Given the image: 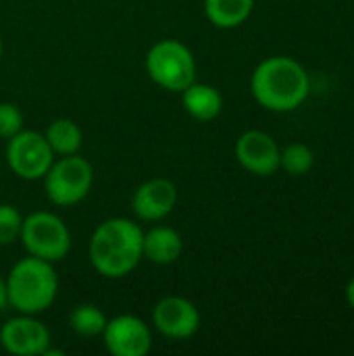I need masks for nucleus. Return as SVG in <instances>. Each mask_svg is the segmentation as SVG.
Returning a JSON list of instances; mask_svg holds the SVG:
<instances>
[{
  "instance_id": "nucleus-1",
  "label": "nucleus",
  "mask_w": 354,
  "mask_h": 356,
  "mask_svg": "<svg viewBox=\"0 0 354 356\" xmlns=\"http://www.w3.org/2000/svg\"><path fill=\"white\" fill-rule=\"evenodd\" d=\"M144 232L136 221L115 217L102 221L90 238V263L102 277L121 280L142 261Z\"/></svg>"
},
{
  "instance_id": "nucleus-2",
  "label": "nucleus",
  "mask_w": 354,
  "mask_h": 356,
  "mask_svg": "<svg viewBox=\"0 0 354 356\" xmlns=\"http://www.w3.org/2000/svg\"><path fill=\"white\" fill-rule=\"evenodd\" d=\"M250 90L263 108L286 113L307 100L311 81L298 60L290 56H269L257 65L250 77Z\"/></svg>"
},
{
  "instance_id": "nucleus-3",
  "label": "nucleus",
  "mask_w": 354,
  "mask_h": 356,
  "mask_svg": "<svg viewBox=\"0 0 354 356\" xmlns=\"http://www.w3.org/2000/svg\"><path fill=\"white\" fill-rule=\"evenodd\" d=\"M52 265L31 254L15 263L6 275L8 307L25 315H38L52 307L58 294V275Z\"/></svg>"
},
{
  "instance_id": "nucleus-4",
  "label": "nucleus",
  "mask_w": 354,
  "mask_h": 356,
  "mask_svg": "<svg viewBox=\"0 0 354 356\" xmlns=\"http://www.w3.org/2000/svg\"><path fill=\"white\" fill-rule=\"evenodd\" d=\"M148 77L163 90L184 92L196 79V60L192 50L179 40L156 42L144 60Z\"/></svg>"
},
{
  "instance_id": "nucleus-5",
  "label": "nucleus",
  "mask_w": 354,
  "mask_h": 356,
  "mask_svg": "<svg viewBox=\"0 0 354 356\" xmlns=\"http://www.w3.org/2000/svg\"><path fill=\"white\" fill-rule=\"evenodd\" d=\"M94 184L92 165L79 154H67L52 161L44 175L46 198L56 207H73L81 202Z\"/></svg>"
},
{
  "instance_id": "nucleus-6",
  "label": "nucleus",
  "mask_w": 354,
  "mask_h": 356,
  "mask_svg": "<svg viewBox=\"0 0 354 356\" xmlns=\"http://www.w3.org/2000/svg\"><path fill=\"white\" fill-rule=\"evenodd\" d=\"M21 244L31 257L48 263L63 261L71 250V234L65 221L50 211H35L23 217Z\"/></svg>"
},
{
  "instance_id": "nucleus-7",
  "label": "nucleus",
  "mask_w": 354,
  "mask_h": 356,
  "mask_svg": "<svg viewBox=\"0 0 354 356\" xmlns=\"http://www.w3.org/2000/svg\"><path fill=\"white\" fill-rule=\"evenodd\" d=\"M54 161V152L48 146L44 134L21 129L6 140V163L10 171L27 181L44 179Z\"/></svg>"
},
{
  "instance_id": "nucleus-8",
  "label": "nucleus",
  "mask_w": 354,
  "mask_h": 356,
  "mask_svg": "<svg viewBox=\"0 0 354 356\" xmlns=\"http://www.w3.org/2000/svg\"><path fill=\"white\" fill-rule=\"evenodd\" d=\"M113 356H146L152 348V332L136 315H117L106 321L100 334Z\"/></svg>"
},
{
  "instance_id": "nucleus-9",
  "label": "nucleus",
  "mask_w": 354,
  "mask_h": 356,
  "mask_svg": "<svg viewBox=\"0 0 354 356\" xmlns=\"http://www.w3.org/2000/svg\"><path fill=\"white\" fill-rule=\"evenodd\" d=\"M152 325L169 340H188L200 327V313L188 298L165 296L152 309Z\"/></svg>"
},
{
  "instance_id": "nucleus-10",
  "label": "nucleus",
  "mask_w": 354,
  "mask_h": 356,
  "mask_svg": "<svg viewBox=\"0 0 354 356\" xmlns=\"http://www.w3.org/2000/svg\"><path fill=\"white\" fill-rule=\"evenodd\" d=\"M0 346L8 355L42 356L50 346V332L33 315L19 313L0 327Z\"/></svg>"
},
{
  "instance_id": "nucleus-11",
  "label": "nucleus",
  "mask_w": 354,
  "mask_h": 356,
  "mask_svg": "<svg viewBox=\"0 0 354 356\" xmlns=\"http://www.w3.org/2000/svg\"><path fill=\"white\" fill-rule=\"evenodd\" d=\"M280 152L277 142L261 129L244 131L236 142V161L261 177L273 175L280 169Z\"/></svg>"
},
{
  "instance_id": "nucleus-12",
  "label": "nucleus",
  "mask_w": 354,
  "mask_h": 356,
  "mask_svg": "<svg viewBox=\"0 0 354 356\" xmlns=\"http://www.w3.org/2000/svg\"><path fill=\"white\" fill-rule=\"evenodd\" d=\"M177 202V188L167 177H152L138 186L131 198V211L142 221H161L165 219Z\"/></svg>"
},
{
  "instance_id": "nucleus-13",
  "label": "nucleus",
  "mask_w": 354,
  "mask_h": 356,
  "mask_svg": "<svg viewBox=\"0 0 354 356\" xmlns=\"http://www.w3.org/2000/svg\"><path fill=\"white\" fill-rule=\"evenodd\" d=\"M184 252V240L177 229L167 225H156L142 238V259L156 265H171Z\"/></svg>"
},
{
  "instance_id": "nucleus-14",
  "label": "nucleus",
  "mask_w": 354,
  "mask_h": 356,
  "mask_svg": "<svg viewBox=\"0 0 354 356\" xmlns=\"http://www.w3.org/2000/svg\"><path fill=\"white\" fill-rule=\"evenodd\" d=\"M182 94V104L184 111L196 119V121H213L215 117H219L221 108H223V98L221 92L211 86V83H198L196 79L184 90Z\"/></svg>"
},
{
  "instance_id": "nucleus-15",
  "label": "nucleus",
  "mask_w": 354,
  "mask_h": 356,
  "mask_svg": "<svg viewBox=\"0 0 354 356\" xmlns=\"http://www.w3.org/2000/svg\"><path fill=\"white\" fill-rule=\"evenodd\" d=\"M255 8V0H204L207 19L219 29L242 25Z\"/></svg>"
},
{
  "instance_id": "nucleus-16",
  "label": "nucleus",
  "mask_w": 354,
  "mask_h": 356,
  "mask_svg": "<svg viewBox=\"0 0 354 356\" xmlns=\"http://www.w3.org/2000/svg\"><path fill=\"white\" fill-rule=\"evenodd\" d=\"M44 138H46L48 146L52 148V152L56 156L77 154L81 144H83L81 127L75 121H71V119H54L46 127Z\"/></svg>"
},
{
  "instance_id": "nucleus-17",
  "label": "nucleus",
  "mask_w": 354,
  "mask_h": 356,
  "mask_svg": "<svg viewBox=\"0 0 354 356\" xmlns=\"http://www.w3.org/2000/svg\"><path fill=\"white\" fill-rule=\"evenodd\" d=\"M106 315L96 305H77L69 315V327L83 338H94L104 332Z\"/></svg>"
},
{
  "instance_id": "nucleus-18",
  "label": "nucleus",
  "mask_w": 354,
  "mask_h": 356,
  "mask_svg": "<svg viewBox=\"0 0 354 356\" xmlns=\"http://www.w3.org/2000/svg\"><path fill=\"white\" fill-rule=\"evenodd\" d=\"M315 154L307 144H290L280 152V167L290 175H305L313 169Z\"/></svg>"
},
{
  "instance_id": "nucleus-19",
  "label": "nucleus",
  "mask_w": 354,
  "mask_h": 356,
  "mask_svg": "<svg viewBox=\"0 0 354 356\" xmlns=\"http://www.w3.org/2000/svg\"><path fill=\"white\" fill-rule=\"evenodd\" d=\"M23 215L13 204H0V246H10L21 238Z\"/></svg>"
},
{
  "instance_id": "nucleus-20",
  "label": "nucleus",
  "mask_w": 354,
  "mask_h": 356,
  "mask_svg": "<svg viewBox=\"0 0 354 356\" xmlns=\"http://www.w3.org/2000/svg\"><path fill=\"white\" fill-rule=\"evenodd\" d=\"M23 129V113L13 102H0V140H10Z\"/></svg>"
},
{
  "instance_id": "nucleus-21",
  "label": "nucleus",
  "mask_w": 354,
  "mask_h": 356,
  "mask_svg": "<svg viewBox=\"0 0 354 356\" xmlns=\"http://www.w3.org/2000/svg\"><path fill=\"white\" fill-rule=\"evenodd\" d=\"M8 307V290H6V277L0 275V311Z\"/></svg>"
},
{
  "instance_id": "nucleus-22",
  "label": "nucleus",
  "mask_w": 354,
  "mask_h": 356,
  "mask_svg": "<svg viewBox=\"0 0 354 356\" xmlns=\"http://www.w3.org/2000/svg\"><path fill=\"white\" fill-rule=\"evenodd\" d=\"M346 298H348V305L354 309V277L351 280V284L346 286Z\"/></svg>"
},
{
  "instance_id": "nucleus-23",
  "label": "nucleus",
  "mask_w": 354,
  "mask_h": 356,
  "mask_svg": "<svg viewBox=\"0 0 354 356\" xmlns=\"http://www.w3.org/2000/svg\"><path fill=\"white\" fill-rule=\"evenodd\" d=\"M2 54H4V42H2V35H0V60H2Z\"/></svg>"
}]
</instances>
